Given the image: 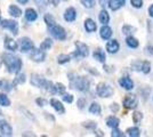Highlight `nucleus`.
<instances>
[{
  "label": "nucleus",
  "instance_id": "1",
  "mask_svg": "<svg viewBox=\"0 0 153 137\" xmlns=\"http://www.w3.org/2000/svg\"><path fill=\"white\" fill-rule=\"evenodd\" d=\"M1 61L6 66L7 71L9 73H12V74L19 73L21 69H22V65H23L22 59L17 57V56H15V55H13V54H9V53H4L1 55Z\"/></svg>",
  "mask_w": 153,
  "mask_h": 137
},
{
  "label": "nucleus",
  "instance_id": "2",
  "mask_svg": "<svg viewBox=\"0 0 153 137\" xmlns=\"http://www.w3.org/2000/svg\"><path fill=\"white\" fill-rule=\"evenodd\" d=\"M69 80H70L71 88H74L79 91H87L89 89L90 80L86 77H78L74 73H69L68 74Z\"/></svg>",
  "mask_w": 153,
  "mask_h": 137
},
{
  "label": "nucleus",
  "instance_id": "3",
  "mask_svg": "<svg viewBox=\"0 0 153 137\" xmlns=\"http://www.w3.org/2000/svg\"><path fill=\"white\" fill-rule=\"evenodd\" d=\"M96 94L102 98H108L113 96L114 90H113V88L110 85H108V84H105V82H100L98 85L96 86Z\"/></svg>",
  "mask_w": 153,
  "mask_h": 137
},
{
  "label": "nucleus",
  "instance_id": "4",
  "mask_svg": "<svg viewBox=\"0 0 153 137\" xmlns=\"http://www.w3.org/2000/svg\"><path fill=\"white\" fill-rule=\"evenodd\" d=\"M74 46H76V50L73 52L72 56H74L76 59H85L89 55V48L86 44H83L81 41H76Z\"/></svg>",
  "mask_w": 153,
  "mask_h": 137
},
{
  "label": "nucleus",
  "instance_id": "5",
  "mask_svg": "<svg viewBox=\"0 0 153 137\" xmlns=\"http://www.w3.org/2000/svg\"><path fill=\"white\" fill-rule=\"evenodd\" d=\"M49 32L58 41H64L66 39V31L63 26L58 25V24H55L54 26L49 27Z\"/></svg>",
  "mask_w": 153,
  "mask_h": 137
},
{
  "label": "nucleus",
  "instance_id": "6",
  "mask_svg": "<svg viewBox=\"0 0 153 137\" xmlns=\"http://www.w3.org/2000/svg\"><path fill=\"white\" fill-rule=\"evenodd\" d=\"M122 104L123 106L126 107V109H129V110H131V109H135V107H137V105H138V98L136 95L134 94H128L125 96V98L122 99Z\"/></svg>",
  "mask_w": 153,
  "mask_h": 137
},
{
  "label": "nucleus",
  "instance_id": "7",
  "mask_svg": "<svg viewBox=\"0 0 153 137\" xmlns=\"http://www.w3.org/2000/svg\"><path fill=\"white\" fill-rule=\"evenodd\" d=\"M19 50L22 53H27L31 52L32 49H34V44L30 38L27 37H23L19 40Z\"/></svg>",
  "mask_w": 153,
  "mask_h": 137
},
{
  "label": "nucleus",
  "instance_id": "8",
  "mask_svg": "<svg viewBox=\"0 0 153 137\" xmlns=\"http://www.w3.org/2000/svg\"><path fill=\"white\" fill-rule=\"evenodd\" d=\"M0 25L4 29L9 30L10 32H13V34H19V23L16 21L13 20H2L0 21Z\"/></svg>",
  "mask_w": 153,
  "mask_h": 137
},
{
  "label": "nucleus",
  "instance_id": "9",
  "mask_svg": "<svg viewBox=\"0 0 153 137\" xmlns=\"http://www.w3.org/2000/svg\"><path fill=\"white\" fill-rule=\"evenodd\" d=\"M30 59L36 62V63H42L46 59V53L45 50L42 49H32L31 53H30Z\"/></svg>",
  "mask_w": 153,
  "mask_h": 137
},
{
  "label": "nucleus",
  "instance_id": "10",
  "mask_svg": "<svg viewBox=\"0 0 153 137\" xmlns=\"http://www.w3.org/2000/svg\"><path fill=\"white\" fill-rule=\"evenodd\" d=\"M30 82H31L32 86L34 87H38V88H45L48 80H46L44 77H41L40 74H37V73H33L31 74V79H30Z\"/></svg>",
  "mask_w": 153,
  "mask_h": 137
},
{
  "label": "nucleus",
  "instance_id": "11",
  "mask_svg": "<svg viewBox=\"0 0 153 137\" xmlns=\"http://www.w3.org/2000/svg\"><path fill=\"white\" fill-rule=\"evenodd\" d=\"M0 133L2 136H13V128L6 120H0Z\"/></svg>",
  "mask_w": 153,
  "mask_h": 137
},
{
  "label": "nucleus",
  "instance_id": "12",
  "mask_svg": "<svg viewBox=\"0 0 153 137\" xmlns=\"http://www.w3.org/2000/svg\"><path fill=\"white\" fill-rule=\"evenodd\" d=\"M120 49V44L118 42V40L111 39L106 42V52L110 54H117Z\"/></svg>",
  "mask_w": 153,
  "mask_h": 137
},
{
  "label": "nucleus",
  "instance_id": "13",
  "mask_svg": "<svg viewBox=\"0 0 153 137\" xmlns=\"http://www.w3.org/2000/svg\"><path fill=\"white\" fill-rule=\"evenodd\" d=\"M119 85L126 90H131L134 88V81L131 78L126 76V77H122V78L119 79Z\"/></svg>",
  "mask_w": 153,
  "mask_h": 137
},
{
  "label": "nucleus",
  "instance_id": "14",
  "mask_svg": "<svg viewBox=\"0 0 153 137\" xmlns=\"http://www.w3.org/2000/svg\"><path fill=\"white\" fill-rule=\"evenodd\" d=\"M49 104L53 106V109L57 112L58 114H64L65 113V107H64L63 103L61 101H58L57 98H51L49 101Z\"/></svg>",
  "mask_w": 153,
  "mask_h": 137
},
{
  "label": "nucleus",
  "instance_id": "15",
  "mask_svg": "<svg viewBox=\"0 0 153 137\" xmlns=\"http://www.w3.org/2000/svg\"><path fill=\"white\" fill-rule=\"evenodd\" d=\"M76 8H73V7L66 8L65 12H64V20L66 21V22H69V23H72V22L76 21Z\"/></svg>",
  "mask_w": 153,
  "mask_h": 137
},
{
  "label": "nucleus",
  "instance_id": "16",
  "mask_svg": "<svg viewBox=\"0 0 153 137\" xmlns=\"http://www.w3.org/2000/svg\"><path fill=\"white\" fill-rule=\"evenodd\" d=\"M112 29L108 25V24H105V25H103L101 29H100V36H101V38L103 40H110V38L112 37Z\"/></svg>",
  "mask_w": 153,
  "mask_h": 137
},
{
  "label": "nucleus",
  "instance_id": "17",
  "mask_svg": "<svg viewBox=\"0 0 153 137\" xmlns=\"http://www.w3.org/2000/svg\"><path fill=\"white\" fill-rule=\"evenodd\" d=\"M5 47H6V49H8V50L15 52V50H17V48H19V42L15 41L13 38L6 37L5 38Z\"/></svg>",
  "mask_w": 153,
  "mask_h": 137
},
{
  "label": "nucleus",
  "instance_id": "18",
  "mask_svg": "<svg viewBox=\"0 0 153 137\" xmlns=\"http://www.w3.org/2000/svg\"><path fill=\"white\" fill-rule=\"evenodd\" d=\"M83 26H85V30L89 33L95 32L97 30V24L95 23V21L91 20V19H86L85 23H83Z\"/></svg>",
  "mask_w": 153,
  "mask_h": 137
},
{
  "label": "nucleus",
  "instance_id": "19",
  "mask_svg": "<svg viewBox=\"0 0 153 137\" xmlns=\"http://www.w3.org/2000/svg\"><path fill=\"white\" fill-rule=\"evenodd\" d=\"M93 57H94V59H96L97 62L104 63L105 59H106V55H105V52L103 50L102 48H97V49H95L94 53H93Z\"/></svg>",
  "mask_w": 153,
  "mask_h": 137
},
{
  "label": "nucleus",
  "instance_id": "20",
  "mask_svg": "<svg viewBox=\"0 0 153 137\" xmlns=\"http://www.w3.org/2000/svg\"><path fill=\"white\" fill-rule=\"evenodd\" d=\"M24 16H25V20L29 22H34V21L38 19V13L36 12V9L33 8H26L25 12H24Z\"/></svg>",
  "mask_w": 153,
  "mask_h": 137
},
{
  "label": "nucleus",
  "instance_id": "21",
  "mask_svg": "<svg viewBox=\"0 0 153 137\" xmlns=\"http://www.w3.org/2000/svg\"><path fill=\"white\" fill-rule=\"evenodd\" d=\"M105 124L108 127L110 128H118L119 127V124H120V120H119V118H117L115 116H110V117L106 118V120H105Z\"/></svg>",
  "mask_w": 153,
  "mask_h": 137
},
{
  "label": "nucleus",
  "instance_id": "22",
  "mask_svg": "<svg viewBox=\"0 0 153 137\" xmlns=\"http://www.w3.org/2000/svg\"><path fill=\"white\" fill-rule=\"evenodd\" d=\"M125 4H126V1H123V0H110L108 1V7H110L111 10L115 12V10L120 9Z\"/></svg>",
  "mask_w": 153,
  "mask_h": 137
},
{
  "label": "nucleus",
  "instance_id": "23",
  "mask_svg": "<svg viewBox=\"0 0 153 137\" xmlns=\"http://www.w3.org/2000/svg\"><path fill=\"white\" fill-rule=\"evenodd\" d=\"M8 13H9V15H12L13 17L17 19V17L22 16V9L19 6H16V5H10V6L8 7Z\"/></svg>",
  "mask_w": 153,
  "mask_h": 137
},
{
  "label": "nucleus",
  "instance_id": "24",
  "mask_svg": "<svg viewBox=\"0 0 153 137\" xmlns=\"http://www.w3.org/2000/svg\"><path fill=\"white\" fill-rule=\"evenodd\" d=\"M98 21H100V23H102L103 25L108 24V22H110V15H108V13L105 9H102L100 12V14H98Z\"/></svg>",
  "mask_w": 153,
  "mask_h": 137
},
{
  "label": "nucleus",
  "instance_id": "25",
  "mask_svg": "<svg viewBox=\"0 0 153 137\" xmlns=\"http://www.w3.org/2000/svg\"><path fill=\"white\" fill-rule=\"evenodd\" d=\"M88 111H89L91 114L100 116V114H101V112H102V107H101V105L98 104L97 102H93V103L89 105V109H88Z\"/></svg>",
  "mask_w": 153,
  "mask_h": 137
},
{
  "label": "nucleus",
  "instance_id": "26",
  "mask_svg": "<svg viewBox=\"0 0 153 137\" xmlns=\"http://www.w3.org/2000/svg\"><path fill=\"white\" fill-rule=\"evenodd\" d=\"M126 44H127L129 48H137L140 46L138 40L136 39L134 36H128L127 38H126Z\"/></svg>",
  "mask_w": 153,
  "mask_h": 137
},
{
  "label": "nucleus",
  "instance_id": "27",
  "mask_svg": "<svg viewBox=\"0 0 153 137\" xmlns=\"http://www.w3.org/2000/svg\"><path fill=\"white\" fill-rule=\"evenodd\" d=\"M10 104H12V102H10L9 97L5 93H0V106L8 107V106H10Z\"/></svg>",
  "mask_w": 153,
  "mask_h": 137
},
{
  "label": "nucleus",
  "instance_id": "28",
  "mask_svg": "<svg viewBox=\"0 0 153 137\" xmlns=\"http://www.w3.org/2000/svg\"><path fill=\"white\" fill-rule=\"evenodd\" d=\"M135 32H136V27H134V26L129 25V24H125L122 26V33L127 37L128 36H133Z\"/></svg>",
  "mask_w": 153,
  "mask_h": 137
},
{
  "label": "nucleus",
  "instance_id": "29",
  "mask_svg": "<svg viewBox=\"0 0 153 137\" xmlns=\"http://www.w3.org/2000/svg\"><path fill=\"white\" fill-rule=\"evenodd\" d=\"M44 21H45L46 25L48 26V27H51V26H54L56 24V21H55L54 16L51 14H46L45 16H44Z\"/></svg>",
  "mask_w": 153,
  "mask_h": 137
},
{
  "label": "nucleus",
  "instance_id": "30",
  "mask_svg": "<svg viewBox=\"0 0 153 137\" xmlns=\"http://www.w3.org/2000/svg\"><path fill=\"white\" fill-rule=\"evenodd\" d=\"M70 61H71V56L70 55H68V54H61V55H58L57 56V63L58 64H61V65L69 63Z\"/></svg>",
  "mask_w": 153,
  "mask_h": 137
},
{
  "label": "nucleus",
  "instance_id": "31",
  "mask_svg": "<svg viewBox=\"0 0 153 137\" xmlns=\"http://www.w3.org/2000/svg\"><path fill=\"white\" fill-rule=\"evenodd\" d=\"M53 47V40L51 38H46L41 44H40V49L42 50H48Z\"/></svg>",
  "mask_w": 153,
  "mask_h": 137
},
{
  "label": "nucleus",
  "instance_id": "32",
  "mask_svg": "<svg viewBox=\"0 0 153 137\" xmlns=\"http://www.w3.org/2000/svg\"><path fill=\"white\" fill-rule=\"evenodd\" d=\"M128 136L130 137H138L140 135V130L137 127H129L127 130H126Z\"/></svg>",
  "mask_w": 153,
  "mask_h": 137
},
{
  "label": "nucleus",
  "instance_id": "33",
  "mask_svg": "<svg viewBox=\"0 0 153 137\" xmlns=\"http://www.w3.org/2000/svg\"><path fill=\"white\" fill-rule=\"evenodd\" d=\"M25 80H26V77L24 73H17L15 79H14L13 85H22V84L25 82Z\"/></svg>",
  "mask_w": 153,
  "mask_h": 137
},
{
  "label": "nucleus",
  "instance_id": "34",
  "mask_svg": "<svg viewBox=\"0 0 153 137\" xmlns=\"http://www.w3.org/2000/svg\"><path fill=\"white\" fill-rule=\"evenodd\" d=\"M150 71H151V63L149 61H143L142 67H140V72L147 74V73H150Z\"/></svg>",
  "mask_w": 153,
  "mask_h": 137
},
{
  "label": "nucleus",
  "instance_id": "35",
  "mask_svg": "<svg viewBox=\"0 0 153 137\" xmlns=\"http://www.w3.org/2000/svg\"><path fill=\"white\" fill-rule=\"evenodd\" d=\"M80 2L85 8H88V9L94 8L96 5V0H80Z\"/></svg>",
  "mask_w": 153,
  "mask_h": 137
},
{
  "label": "nucleus",
  "instance_id": "36",
  "mask_svg": "<svg viewBox=\"0 0 153 137\" xmlns=\"http://www.w3.org/2000/svg\"><path fill=\"white\" fill-rule=\"evenodd\" d=\"M81 124H82V127H85L86 129H89V130H95L97 128V124L95 121H85Z\"/></svg>",
  "mask_w": 153,
  "mask_h": 137
},
{
  "label": "nucleus",
  "instance_id": "37",
  "mask_svg": "<svg viewBox=\"0 0 153 137\" xmlns=\"http://www.w3.org/2000/svg\"><path fill=\"white\" fill-rule=\"evenodd\" d=\"M45 89L47 91H49L51 94H53V95L57 94V93H56V86H55V84H54V82H51V81H48V82H47Z\"/></svg>",
  "mask_w": 153,
  "mask_h": 137
},
{
  "label": "nucleus",
  "instance_id": "38",
  "mask_svg": "<svg viewBox=\"0 0 153 137\" xmlns=\"http://www.w3.org/2000/svg\"><path fill=\"white\" fill-rule=\"evenodd\" d=\"M142 120H143V114L138 111H135L133 113V121H134V124H140Z\"/></svg>",
  "mask_w": 153,
  "mask_h": 137
},
{
  "label": "nucleus",
  "instance_id": "39",
  "mask_svg": "<svg viewBox=\"0 0 153 137\" xmlns=\"http://www.w3.org/2000/svg\"><path fill=\"white\" fill-rule=\"evenodd\" d=\"M55 86H56V93H57V94H59V95L65 94V89H66V87H65L62 82H56Z\"/></svg>",
  "mask_w": 153,
  "mask_h": 137
},
{
  "label": "nucleus",
  "instance_id": "40",
  "mask_svg": "<svg viewBox=\"0 0 153 137\" xmlns=\"http://www.w3.org/2000/svg\"><path fill=\"white\" fill-rule=\"evenodd\" d=\"M142 63H143V61H140V59H136V61H134V62L131 63V67H133V70H135V71H140Z\"/></svg>",
  "mask_w": 153,
  "mask_h": 137
},
{
  "label": "nucleus",
  "instance_id": "41",
  "mask_svg": "<svg viewBox=\"0 0 153 137\" xmlns=\"http://www.w3.org/2000/svg\"><path fill=\"white\" fill-rule=\"evenodd\" d=\"M111 136L112 137H123L125 136V133H122L120 129L118 128H113L112 129V133H111Z\"/></svg>",
  "mask_w": 153,
  "mask_h": 137
},
{
  "label": "nucleus",
  "instance_id": "42",
  "mask_svg": "<svg viewBox=\"0 0 153 137\" xmlns=\"http://www.w3.org/2000/svg\"><path fill=\"white\" fill-rule=\"evenodd\" d=\"M143 0H130V5L134 8H142L143 7Z\"/></svg>",
  "mask_w": 153,
  "mask_h": 137
},
{
  "label": "nucleus",
  "instance_id": "43",
  "mask_svg": "<svg viewBox=\"0 0 153 137\" xmlns=\"http://www.w3.org/2000/svg\"><path fill=\"white\" fill-rule=\"evenodd\" d=\"M13 84H9V82H8V81H2V80H1V86H0V88H2V89H4V88H5V90H12V87H13Z\"/></svg>",
  "mask_w": 153,
  "mask_h": 137
},
{
  "label": "nucleus",
  "instance_id": "44",
  "mask_svg": "<svg viewBox=\"0 0 153 137\" xmlns=\"http://www.w3.org/2000/svg\"><path fill=\"white\" fill-rule=\"evenodd\" d=\"M62 98H63L64 102H66V103H69V104H71L72 102H73V95H71V94H63L62 95Z\"/></svg>",
  "mask_w": 153,
  "mask_h": 137
},
{
  "label": "nucleus",
  "instance_id": "45",
  "mask_svg": "<svg viewBox=\"0 0 153 137\" xmlns=\"http://www.w3.org/2000/svg\"><path fill=\"white\" fill-rule=\"evenodd\" d=\"M87 104V101L85 99V98H79L78 99V102H76V105H78V109H80V110H82L85 109V106Z\"/></svg>",
  "mask_w": 153,
  "mask_h": 137
},
{
  "label": "nucleus",
  "instance_id": "46",
  "mask_svg": "<svg viewBox=\"0 0 153 137\" xmlns=\"http://www.w3.org/2000/svg\"><path fill=\"white\" fill-rule=\"evenodd\" d=\"M110 110L113 112V113H117V112L120 110V106L118 103H112V104L110 105Z\"/></svg>",
  "mask_w": 153,
  "mask_h": 137
},
{
  "label": "nucleus",
  "instance_id": "47",
  "mask_svg": "<svg viewBox=\"0 0 153 137\" xmlns=\"http://www.w3.org/2000/svg\"><path fill=\"white\" fill-rule=\"evenodd\" d=\"M36 103H37V105L38 106H45L46 104H47V101L46 99H44V98L39 97L36 99Z\"/></svg>",
  "mask_w": 153,
  "mask_h": 137
},
{
  "label": "nucleus",
  "instance_id": "48",
  "mask_svg": "<svg viewBox=\"0 0 153 137\" xmlns=\"http://www.w3.org/2000/svg\"><path fill=\"white\" fill-rule=\"evenodd\" d=\"M59 1L61 0H47V2L51 5V6H53V7H56L59 4Z\"/></svg>",
  "mask_w": 153,
  "mask_h": 137
},
{
  "label": "nucleus",
  "instance_id": "49",
  "mask_svg": "<svg viewBox=\"0 0 153 137\" xmlns=\"http://www.w3.org/2000/svg\"><path fill=\"white\" fill-rule=\"evenodd\" d=\"M108 1H110V0H100V5L104 8L105 6H108Z\"/></svg>",
  "mask_w": 153,
  "mask_h": 137
},
{
  "label": "nucleus",
  "instance_id": "50",
  "mask_svg": "<svg viewBox=\"0 0 153 137\" xmlns=\"http://www.w3.org/2000/svg\"><path fill=\"white\" fill-rule=\"evenodd\" d=\"M146 52L150 54V55H152L153 56V45H149L146 47Z\"/></svg>",
  "mask_w": 153,
  "mask_h": 137
},
{
  "label": "nucleus",
  "instance_id": "51",
  "mask_svg": "<svg viewBox=\"0 0 153 137\" xmlns=\"http://www.w3.org/2000/svg\"><path fill=\"white\" fill-rule=\"evenodd\" d=\"M44 116H45V117L47 118L48 120L51 119V121H55V119H54V117H51V113H47V112H45V113H44Z\"/></svg>",
  "mask_w": 153,
  "mask_h": 137
},
{
  "label": "nucleus",
  "instance_id": "52",
  "mask_svg": "<svg viewBox=\"0 0 153 137\" xmlns=\"http://www.w3.org/2000/svg\"><path fill=\"white\" fill-rule=\"evenodd\" d=\"M149 15H150V16H151V17L153 19V4L150 7H149Z\"/></svg>",
  "mask_w": 153,
  "mask_h": 137
},
{
  "label": "nucleus",
  "instance_id": "53",
  "mask_svg": "<svg viewBox=\"0 0 153 137\" xmlns=\"http://www.w3.org/2000/svg\"><path fill=\"white\" fill-rule=\"evenodd\" d=\"M17 2L21 4V5H25V4L29 2V0H17Z\"/></svg>",
  "mask_w": 153,
  "mask_h": 137
},
{
  "label": "nucleus",
  "instance_id": "54",
  "mask_svg": "<svg viewBox=\"0 0 153 137\" xmlns=\"http://www.w3.org/2000/svg\"><path fill=\"white\" fill-rule=\"evenodd\" d=\"M95 135H98V136H104V134H102V131L96 130V129H95Z\"/></svg>",
  "mask_w": 153,
  "mask_h": 137
},
{
  "label": "nucleus",
  "instance_id": "55",
  "mask_svg": "<svg viewBox=\"0 0 153 137\" xmlns=\"http://www.w3.org/2000/svg\"><path fill=\"white\" fill-rule=\"evenodd\" d=\"M22 136H36L34 134H30V131H29V134H22Z\"/></svg>",
  "mask_w": 153,
  "mask_h": 137
},
{
  "label": "nucleus",
  "instance_id": "56",
  "mask_svg": "<svg viewBox=\"0 0 153 137\" xmlns=\"http://www.w3.org/2000/svg\"><path fill=\"white\" fill-rule=\"evenodd\" d=\"M1 114H2V112H1V110H0V117H1Z\"/></svg>",
  "mask_w": 153,
  "mask_h": 137
},
{
  "label": "nucleus",
  "instance_id": "57",
  "mask_svg": "<svg viewBox=\"0 0 153 137\" xmlns=\"http://www.w3.org/2000/svg\"><path fill=\"white\" fill-rule=\"evenodd\" d=\"M0 21H1V12H0Z\"/></svg>",
  "mask_w": 153,
  "mask_h": 137
},
{
  "label": "nucleus",
  "instance_id": "58",
  "mask_svg": "<svg viewBox=\"0 0 153 137\" xmlns=\"http://www.w3.org/2000/svg\"><path fill=\"white\" fill-rule=\"evenodd\" d=\"M0 86H1V80H0Z\"/></svg>",
  "mask_w": 153,
  "mask_h": 137
},
{
  "label": "nucleus",
  "instance_id": "59",
  "mask_svg": "<svg viewBox=\"0 0 153 137\" xmlns=\"http://www.w3.org/2000/svg\"><path fill=\"white\" fill-rule=\"evenodd\" d=\"M62 1H68V0H62Z\"/></svg>",
  "mask_w": 153,
  "mask_h": 137
},
{
  "label": "nucleus",
  "instance_id": "60",
  "mask_svg": "<svg viewBox=\"0 0 153 137\" xmlns=\"http://www.w3.org/2000/svg\"><path fill=\"white\" fill-rule=\"evenodd\" d=\"M123 1H126V0H123Z\"/></svg>",
  "mask_w": 153,
  "mask_h": 137
}]
</instances>
